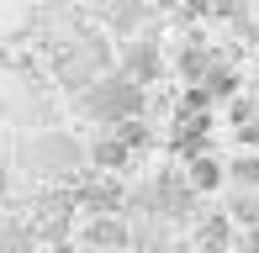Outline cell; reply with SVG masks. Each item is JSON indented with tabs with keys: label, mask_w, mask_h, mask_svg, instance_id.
Returning a JSON list of instances; mask_svg holds the SVG:
<instances>
[{
	"label": "cell",
	"mask_w": 259,
	"mask_h": 253,
	"mask_svg": "<svg viewBox=\"0 0 259 253\" xmlns=\"http://www.w3.org/2000/svg\"><path fill=\"white\" fill-rule=\"evenodd\" d=\"M238 253H259V232H249V237H243V243H238Z\"/></svg>",
	"instance_id": "13"
},
{
	"label": "cell",
	"mask_w": 259,
	"mask_h": 253,
	"mask_svg": "<svg viewBox=\"0 0 259 253\" xmlns=\"http://www.w3.org/2000/svg\"><path fill=\"white\" fill-rule=\"evenodd\" d=\"M85 111L90 116H101V121H133L138 111H143V90L133 85V79H122V74H111V79H96V85L85 90Z\"/></svg>",
	"instance_id": "1"
},
{
	"label": "cell",
	"mask_w": 259,
	"mask_h": 253,
	"mask_svg": "<svg viewBox=\"0 0 259 253\" xmlns=\"http://www.w3.org/2000/svg\"><path fill=\"white\" fill-rule=\"evenodd\" d=\"M191 185L196 190H217L222 185V164H217V158H196V164H191Z\"/></svg>",
	"instance_id": "4"
},
{
	"label": "cell",
	"mask_w": 259,
	"mask_h": 253,
	"mask_svg": "<svg viewBox=\"0 0 259 253\" xmlns=\"http://www.w3.org/2000/svg\"><path fill=\"white\" fill-rule=\"evenodd\" d=\"M111 21L116 27H138V21H143V6H111Z\"/></svg>",
	"instance_id": "11"
},
{
	"label": "cell",
	"mask_w": 259,
	"mask_h": 253,
	"mask_svg": "<svg viewBox=\"0 0 259 253\" xmlns=\"http://www.w3.org/2000/svg\"><path fill=\"white\" fill-rule=\"evenodd\" d=\"M96 164H101V169H122V164H127V148L106 137V143H96Z\"/></svg>",
	"instance_id": "8"
},
{
	"label": "cell",
	"mask_w": 259,
	"mask_h": 253,
	"mask_svg": "<svg viewBox=\"0 0 259 253\" xmlns=\"http://www.w3.org/2000/svg\"><path fill=\"white\" fill-rule=\"evenodd\" d=\"M159 48L154 42H133V48H127V64H122V79H133L138 90L148 85V79H159Z\"/></svg>",
	"instance_id": "2"
},
{
	"label": "cell",
	"mask_w": 259,
	"mask_h": 253,
	"mask_svg": "<svg viewBox=\"0 0 259 253\" xmlns=\"http://www.w3.org/2000/svg\"><path fill=\"white\" fill-rule=\"evenodd\" d=\"M222 174H233L243 190H259V158H238L233 169H222Z\"/></svg>",
	"instance_id": "7"
},
{
	"label": "cell",
	"mask_w": 259,
	"mask_h": 253,
	"mask_svg": "<svg viewBox=\"0 0 259 253\" xmlns=\"http://www.w3.org/2000/svg\"><path fill=\"white\" fill-rule=\"evenodd\" d=\"M0 253H32L27 232H16V227H6V232H0Z\"/></svg>",
	"instance_id": "10"
},
{
	"label": "cell",
	"mask_w": 259,
	"mask_h": 253,
	"mask_svg": "<svg viewBox=\"0 0 259 253\" xmlns=\"http://www.w3.org/2000/svg\"><path fill=\"white\" fill-rule=\"evenodd\" d=\"M154 201L164 206V211H185V206H191V190H185L180 179L164 174V179H159V190H154Z\"/></svg>",
	"instance_id": "3"
},
{
	"label": "cell",
	"mask_w": 259,
	"mask_h": 253,
	"mask_svg": "<svg viewBox=\"0 0 259 253\" xmlns=\"http://www.w3.org/2000/svg\"><path fill=\"white\" fill-rule=\"evenodd\" d=\"M37 158H42V164H69V158H74V148H69V143H42Z\"/></svg>",
	"instance_id": "9"
},
{
	"label": "cell",
	"mask_w": 259,
	"mask_h": 253,
	"mask_svg": "<svg viewBox=\"0 0 259 253\" xmlns=\"http://www.w3.org/2000/svg\"><path fill=\"white\" fill-rule=\"evenodd\" d=\"M201 69H206V58H201V48H191V53H185V74H201Z\"/></svg>",
	"instance_id": "12"
},
{
	"label": "cell",
	"mask_w": 259,
	"mask_h": 253,
	"mask_svg": "<svg viewBox=\"0 0 259 253\" xmlns=\"http://www.w3.org/2000/svg\"><path fill=\"white\" fill-rule=\"evenodd\" d=\"M90 243H127V227L122 222H111V216H106V222H96V227H90Z\"/></svg>",
	"instance_id": "6"
},
{
	"label": "cell",
	"mask_w": 259,
	"mask_h": 253,
	"mask_svg": "<svg viewBox=\"0 0 259 253\" xmlns=\"http://www.w3.org/2000/svg\"><path fill=\"white\" fill-rule=\"evenodd\" d=\"M148 137H154V132H148V126H143V121L133 116V121H122V126H116V132H111V143H122L127 153H133V148H143Z\"/></svg>",
	"instance_id": "5"
}]
</instances>
